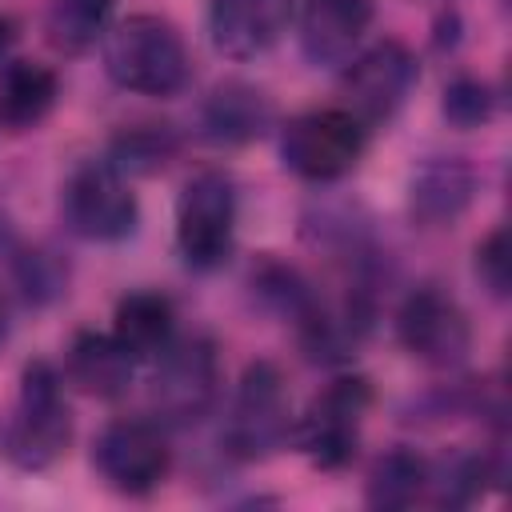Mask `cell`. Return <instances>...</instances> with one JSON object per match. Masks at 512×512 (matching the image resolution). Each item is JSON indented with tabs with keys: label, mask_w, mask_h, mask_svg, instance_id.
Instances as JSON below:
<instances>
[{
	"label": "cell",
	"mask_w": 512,
	"mask_h": 512,
	"mask_svg": "<svg viewBox=\"0 0 512 512\" xmlns=\"http://www.w3.org/2000/svg\"><path fill=\"white\" fill-rule=\"evenodd\" d=\"M364 144H368V124H360L348 108H312L288 120L280 136V156L296 176L312 184H328L360 164Z\"/></svg>",
	"instance_id": "277c9868"
},
{
	"label": "cell",
	"mask_w": 512,
	"mask_h": 512,
	"mask_svg": "<svg viewBox=\"0 0 512 512\" xmlns=\"http://www.w3.org/2000/svg\"><path fill=\"white\" fill-rule=\"evenodd\" d=\"M16 280H20V288H24V296H28L32 304H48V300H56V296L64 292L68 272H64V264H60L56 256H48V252H24V256L16 260Z\"/></svg>",
	"instance_id": "603a6c76"
},
{
	"label": "cell",
	"mask_w": 512,
	"mask_h": 512,
	"mask_svg": "<svg viewBox=\"0 0 512 512\" xmlns=\"http://www.w3.org/2000/svg\"><path fill=\"white\" fill-rule=\"evenodd\" d=\"M160 368L152 376L148 404L160 424H196L208 416L220 384V364H216V344L208 336H184L172 340L160 356Z\"/></svg>",
	"instance_id": "8992f818"
},
{
	"label": "cell",
	"mask_w": 512,
	"mask_h": 512,
	"mask_svg": "<svg viewBox=\"0 0 512 512\" xmlns=\"http://www.w3.org/2000/svg\"><path fill=\"white\" fill-rule=\"evenodd\" d=\"M476 272L492 288V296H508V232L496 228L488 240L476 248Z\"/></svg>",
	"instance_id": "cb8c5ba5"
},
{
	"label": "cell",
	"mask_w": 512,
	"mask_h": 512,
	"mask_svg": "<svg viewBox=\"0 0 512 512\" xmlns=\"http://www.w3.org/2000/svg\"><path fill=\"white\" fill-rule=\"evenodd\" d=\"M476 168L464 156H432L408 184V216L420 228H452L476 200Z\"/></svg>",
	"instance_id": "5bb4252c"
},
{
	"label": "cell",
	"mask_w": 512,
	"mask_h": 512,
	"mask_svg": "<svg viewBox=\"0 0 512 512\" xmlns=\"http://www.w3.org/2000/svg\"><path fill=\"white\" fill-rule=\"evenodd\" d=\"M492 108H496V100H492L488 84L476 80V76H456L444 88V116L456 128H480V124H488L492 120Z\"/></svg>",
	"instance_id": "7402d4cb"
},
{
	"label": "cell",
	"mask_w": 512,
	"mask_h": 512,
	"mask_svg": "<svg viewBox=\"0 0 512 512\" xmlns=\"http://www.w3.org/2000/svg\"><path fill=\"white\" fill-rule=\"evenodd\" d=\"M236 236V184L220 168L188 176L176 200V248L188 268H220Z\"/></svg>",
	"instance_id": "3957f363"
},
{
	"label": "cell",
	"mask_w": 512,
	"mask_h": 512,
	"mask_svg": "<svg viewBox=\"0 0 512 512\" xmlns=\"http://www.w3.org/2000/svg\"><path fill=\"white\" fill-rule=\"evenodd\" d=\"M100 476L124 492V496H144L152 492L168 468H172V452H168V440L160 432V424L152 420H112L100 440H96V452H92Z\"/></svg>",
	"instance_id": "8fae6325"
},
{
	"label": "cell",
	"mask_w": 512,
	"mask_h": 512,
	"mask_svg": "<svg viewBox=\"0 0 512 512\" xmlns=\"http://www.w3.org/2000/svg\"><path fill=\"white\" fill-rule=\"evenodd\" d=\"M180 152V136L172 124H132L120 128L108 144V164L124 176H152Z\"/></svg>",
	"instance_id": "ffe728a7"
},
{
	"label": "cell",
	"mask_w": 512,
	"mask_h": 512,
	"mask_svg": "<svg viewBox=\"0 0 512 512\" xmlns=\"http://www.w3.org/2000/svg\"><path fill=\"white\" fill-rule=\"evenodd\" d=\"M368 404H372V384L364 376H336L320 396H312L308 412L296 424V440L304 456L328 472L352 464Z\"/></svg>",
	"instance_id": "52a82bcc"
},
{
	"label": "cell",
	"mask_w": 512,
	"mask_h": 512,
	"mask_svg": "<svg viewBox=\"0 0 512 512\" xmlns=\"http://www.w3.org/2000/svg\"><path fill=\"white\" fill-rule=\"evenodd\" d=\"M64 224L84 240H124L136 228V196L128 188V176L116 172L108 160L80 164L60 196Z\"/></svg>",
	"instance_id": "ba28073f"
},
{
	"label": "cell",
	"mask_w": 512,
	"mask_h": 512,
	"mask_svg": "<svg viewBox=\"0 0 512 512\" xmlns=\"http://www.w3.org/2000/svg\"><path fill=\"white\" fill-rule=\"evenodd\" d=\"M112 0H52L48 8V40L60 52H84L108 32Z\"/></svg>",
	"instance_id": "44dd1931"
},
{
	"label": "cell",
	"mask_w": 512,
	"mask_h": 512,
	"mask_svg": "<svg viewBox=\"0 0 512 512\" xmlns=\"http://www.w3.org/2000/svg\"><path fill=\"white\" fill-rule=\"evenodd\" d=\"M60 96L56 72L36 64V60H12L0 72V128L8 132H28L36 128Z\"/></svg>",
	"instance_id": "e0dca14e"
},
{
	"label": "cell",
	"mask_w": 512,
	"mask_h": 512,
	"mask_svg": "<svg viewBox=\"0 0 512 512\" xmlns=\"http://www.w3.org/2000/svg\"><path fill=\"white\" fill-rule=\"evenodd\" d=\"M396 336L416 360L432 368H456L472 348V328L464 308L432 284L404 296L396 312Z\"/></svg>",
	"instance_id": "30bf717a"
},
{
	"label": "cell",
	"mask_w": 512,
	"mask_h": 512,
	"mask_svg": "<svg viewBox=\"0 0 512 512\" xmlns=\"http://www.w3.org/2000/svg\"><path fill=\"white\" fill-rule=\"evenodd\" d=\"M292 436V408L284 376L272 360H256L244 368L228 424H224V448L236 460H264Z\"/></svg>",
	"instance_id": "5b68a950"
},
{
	"label": "cell",
	"mask_w": 512,
	"mask_h": 512,
	"mask_svg": "<svg viewBox=\"0 0 512 512\" xmlns=\"http://www.w3.org/2000/svg\"><path fill=\"white\" fill-rule=\"evenodd\" d=\"M372 24V0H300V48L316 68L348 64Z\"/></svg>",
	"instance_id": "4fadbf2b"
},
{
	"label": "cell",
	"mask_w": 512,
	"mask_h": 512,
	"mask_svg": "<svg viewBox=\"0 0 512 512\" xmlns=\"http://www.w3.org/2000/svg\"><path fill=\"white\" fill-rule=\"evenodd\" d=\"M204 136L216 144H248L272 128V100L244 80H224L204 100Z\"/></svg>",
	"instance_id": "2e32d148"
},
{
	"label": "cell",
	"mask_w": 512,
	"mask_h": 512,
	"mask_svg": "<svg viewBox=\"0 0 512 512\" xmlns=\"http://www.w3.org/2000/svg\"><path fill=\"white\" fill-rule=\"evenodd\" d=\"M64 372H68V380L80 392L100 396V400H112V396H124L132 388L136 356L112 332H80L68 344Z\"/></svg>",
	"instance_id": "9a60e30c"
},
{
	"label": "cell",
	"mask_w": 512,
	"mask_h": 512,
	"mask_svg": "<svg viewBox=\"0 0 512 512\" xmlns=\"http://www.w3.org/2000/svg\"><path fill=\"white\" fill-rule=\"evenodd\" d=\"M428 460L420 456V452H412V448H392V452H384L376 464H372V472H368V504L372 508H384V512H392V508H412L424 492H428Z\"/></svg>",
	"instance_id": "d6986e66"
},
{
	"label": "cell",
	"mask_w": 512,
	"mask_h": 512,
	"mask_svg": "<svg viewBox=\"0 0 512 512\" xmlns=\"http://www.w3.org/2000/svg\"><path fill=\"white\" fill-rule=\"evenodd\" d=\"M416 76V56L400 40H376L356 60H348L340 88L348 96V112L360 124H380L404 108L416 88Z\"/></svg>",
	"instance_id": "9c48e42d"
},
{
	"label": "cell",
	"mask_w": 512,
	"mask_h": 512,
	"mask_svg": "<svg viewBox=\"0 0 512 512\" xmlns=\"http://www.w3.org/2000/svg\"><path fill=\"white\" fill-rule=\"evenodd\" d=\"M296 12V0H212L208 32L216 52L232 60H256L280 44Z\"/></svg>",
	"instance_id": "7c38bea8"
},
{
	"label": "cell",
	"mask_w": 512,
	"mask_h": 512,
	"mask_svg": "<svg viewBox=\"0 0 512 512\" xmlns=\"http://www.w3.org/2000/svg\"><path fill=\"white\" fill-rule=\"evenodd\" d=\"M112 336L136 360H156L176 340V308H172V300L160 296V292H128L116 304Z\"/></svg>",
	"instance_id": "ac0fdd59"
},
{
	"label": "cell",
	"mask_w": 512,
	"mask_h": 512,
	"mask_svg": "<svg viewBox=\"0 0 512 512\" xmlns=\"http://www.w3.org/2000/svg\"><path fill=\"white\" fill-rule=\"evenodd\" d=\"M72 440V412L52 364L32 360L20 376V396L0 428V456L24 472H40L64 456Z\"/></svg>",
	"instance_id": "6da1fadb"
},
{
	"label": "cell",
	"mask_w": 512,
	"mask_h": 512,
	"mask_svg": "<svg viewBox=\"0 0 512 512\" xmlns=\"http://www.w3.org/2000/svg\"><path fill=\"white\" fill-rule=\"evenodd\" d=\"M4 332H8V308H4V300H0V340H4Z\"/></svg>",
	"instance_id": "484cf974"
},
{
	"label": "cell",
	"mask_w": 512,
	"mask_h": 512,
	"mask_svg": "<svg viewBox=\"0 0 512 512\" xmlns=\"http://www.w3.org/2000/svg\"><path fill=\"white\" fill-rule=\"evenodd\" d=\"M104 68L124 92L172 96L188 80V52L164 16L136 12L104 32Z\"/></svg>",
	"instance_id": "7a4b0ae2"
},
{
	"label": "cell",
	"mask_w": 512,
	"mask_h": 512,
	"mask_svg": "<svg viewBox=\"0 0 512 512\" xmlns=\"http://www.w3.org/2000/svg\"><path fill=\"white\" fill-rule=\"evenodd\" d=\"M12 40H16V20H12V16H0V56L8 52Z\"/></svg>",
	"instance_id": "d4e9b609"
}]
</instances>
